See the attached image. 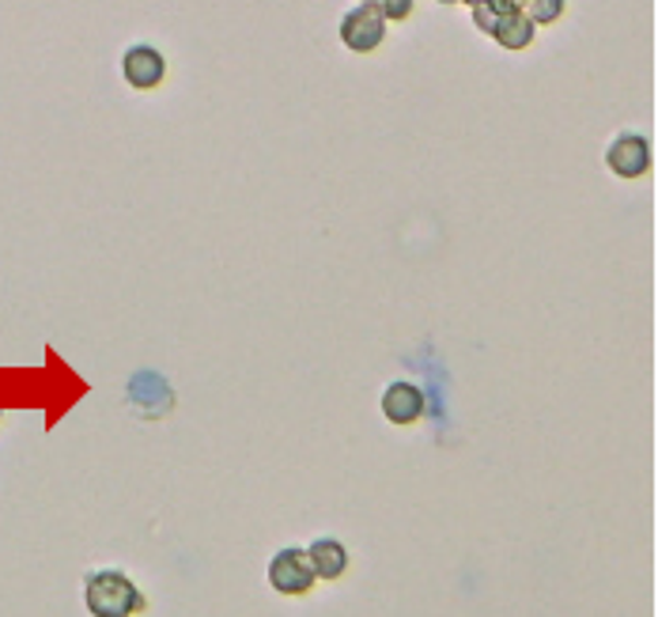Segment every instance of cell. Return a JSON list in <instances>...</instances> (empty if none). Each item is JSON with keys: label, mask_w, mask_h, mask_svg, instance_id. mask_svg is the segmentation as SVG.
<instances>
[{"label": "cell", "mask_w": 658, "mask_h": 617, "mask_svg": "<svg viewBox=\"0 0 658 617\" xmlns=\"http://www.w3.org/2000/svg\"><path fill=\"white\" fill-rule=\"evenodd\" d=\"M84 603L91 617H133L145 610V595L140 588L117 568H102V572H91L84 583Z\"/></svg>", "instance_id": "obj_1"}, {"label": "cell", "mask_w": 658, "mask_h": 617, "mask_svg": "<svg viewBox=\"0 0 658 617\" xmlns=\"http://www.w3.org/2000/svg\"><path fill=\"white\" fill-rule=\"evenodd\" d=\"M269 583H273L276 595H288V599H299L314 588V568H311V557L307 550H281L273 560H269Z\"/></svg>", "instance_id": "obj_2"}, {"label": "cell", "mask_w": 658, "mask_h": 617, "mask_svg": "<svg viewBox=\"0 0 658 617\" xmlns=\"http://www.w3.org/2000/svg\"><path fill=\"white\" fill-rule=\"evenodd\" d=\"M383 38H386V20H383V12L371 4V0L356 4L352 12H345V20H340V42H345L352 53L378 50V46H383Z\"/></svg>", "instance_id": "obj_3"}, {"label": "cell", "mask_w": 658, "mask_h": 617, "mask_svg": "<svg viewBox=\"0 0 658 617\" xmlns=\"http://www.w3.org/2000/svg\"><path fill=\"white\" fill-rule=\"evenodd\" d=\"M606 168L617 178H644L651 171V145L640 133H621L613 145L606 148Z\"/></svg>", "instance_id": "obj_4"}, {"label": "cell", "mask_w": 658, "mask_h": 617, "mask_svg": "<svg viewBox=\"0 0 658 617\" xmlns=\"http://www.w3.org/2000/svg\"><path fill=\"white\" fill-rule=\"evenodd\" d=\"M122 76H125V84H129V88L152 91V88H160L163 76H166V58L156 50V46L137 42V46H129V50H125Z\"/></svg>", "instance_id": "obj_5"}, {"label": "cell", "mask_w": 658, "mask_h": 617, "mask_svg": "<svg viewBox=\"0 0 658 617\" xmlns=\"http://www.w3.org/2000/svg\"><path fill=\"white\" fill-rule=\"evenodd\" d=\"M383 417L390 424H417L424 417V391L417 383H406V379L390 383L383 391Z\"/></svg>", "instance_id": "obj_6"}, {"label": "cell", "mask_w": 658, "mask_h": 617, "mask_svg": "<svg viewBox=\"0 0 658 617\" xmlns=\"http://www.w3.org/2000/svg\"><path fill=\"white\" fill-rule=\"evenodd\" d=\"M307 557H311L314 580H340L348 568V550L337 542V538H314Z\"/></svg>", "instance_id": "obj_7"}, {"label": "cell", "mask_w": 658, "mask_h": 617, "mask_svg": "<svg viewBox=\"0 0 658 617\" xmlns=\"http://www.w3.org/2000/svg\"><path fill=\"white\" fill-rule=\"evenodd\" d=\"M534 35H537V27L530 23L526 12L507 15V20H499V27L493 30V38L504 46V50H526V46L534 42Z\"/></svg>", "instance_id": "obj_8"}, {"label": "cell", "mask_w": 658, "mask_h": 617, "mask_svg": "<svg viewBox=\"0 0 658 617\" xmlns=\"http://www.w3.org/2000/svg\"><path fill=\"white\" fill-rule=\"evenodd\" d=\"M568 0H522V12L530 15L534 27H545V23H557L564 15Z\"/></svg>", "instance_id": "obj_9"}, {"label": "cell", "mask_w": 658, "mask_h": 617, "mask_svg": "<svg viewBox=\"0 0 658 617\" xmlns=\"http://www.w3.org/2000/svg\"><path fill=\"white\" fill-rule=\"evenodd\" d=\"M371 4L383 12L386 23H390V20H409V12H412V0H371Z\"/></svg>", "instance_id": "obj_10"}, {"label": "cell", "mask_w": 658, "mask_h": 617, "mask_svg": "<svg viewBox=\"0 0 658 617\" xmlns=\"http://www.w3.org/2000/svg\"><path fill=\"white\" fill-rule=\"evenodd\" d=\"M481 4L493 12V20H496V27H499V20H507V15H514V12H522V0H481Z\"/></svg>", "instance_id": "obj_11"}, {"label": "cell", "mask_w": 658, "mask_h": 617, "mask_svg": "<svg viewBox=\"0 0 658 617\" xmlns=\"http://www.w3.org/2000/svg\"><path fill=\"white\" fill-rule=\"evenodd\" d=\"M462 4H470V8H473V4H481V0H462Z\"/></svg>", "instance_id": "obj_12"}, {"label": "cell", "mask_w": 658, "mask_h": 617, "mask_svg": "<svg viewBox=\"0 0 658 617\" xmlns=\"http://www.w3.org/2000/svg\"><path fill=\"white\" fill-rule=\"evenodd\" d=\"M439 4H458V0H439Z\"/></svg>", "instance_id": "obj_13"}]
</instances>
